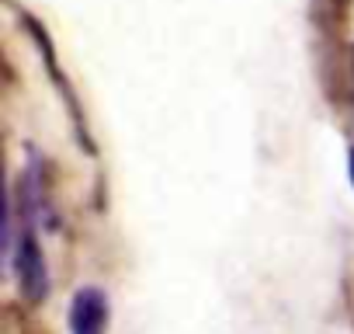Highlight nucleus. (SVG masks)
Masks as SVG:
<instances>
[{"label": "nucleus", "instance_id": "obj_1", "mask_svg": "<svg viewBox=\"0 0 354 334\" xmlns=\"http://www.w3.org/2000/svg\"><path fill=\"white\" fill-rule=\"evenodd\" d=\"M15 265H18V282H21V292L39 303L49 289V279H46V261H42V251H39V240L35 234L25 227L21 237H18V247H15Z\"/></svg>", "mask_w": 354, "mask_h": 334}, {"label": "nucleus", "instance_id": "obj_2", "mask_svg": "<svg viewBox=\"0 0 354 334\" xmlns=\"http://www.w3.org/2000/svg\"><path fill=\"white\" fill-rule=\"evenodd\" d=\"M104 324H108V299H104V292L94 289V285L77 289L73 306H70V331L73 334H104Z\"/></svg>", "mask_w": 354, "mask_h": 334}, {"label": "nucleus", "instance_id": "obj_3", "mask_svg": "<svg viewBox=\"0 0 354 334\" xmlns=\"http://www.w3.org/2000/svg\"><path fill=\"white\" fill-rule=\"evenodd\" d=\"M351 182H354V150H351Z\"/></svg>", "mask_w": 354, "mask_h": 334}]
</instances>
